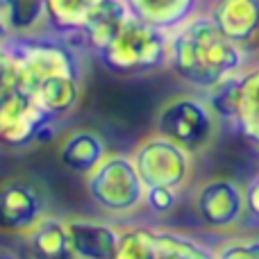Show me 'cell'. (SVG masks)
<instances>
[{
  "mask_svg": "<svg viewBox=\"0 0 259 259\" xmlns=\"http://www.w3.org/2000/svg\"><path fill=\"white\" fill-rule=\"evenodd\" d=\"M252 64V55L230 41L207 12L196 14L170 32L168 68L193 89L207 94Z\"/></svg>",
  "mask_w": 259,
  "mask_h": 259,
  "instance_id": "6da1fadb",
  "label": "cell"
},
{
  "mask_svg": "<svg viewBox=\"0 0 259 259\" xmlns=\"http://www.w3.org/2000/svg\"><path fill=\"white\" fill-rule=\"evenodd\" d=\"M168 39L170 32L130 16L112 46L103 50L98 59L116 75H148L168 68Z\"/></svg>",
  "mask_w": 259,
  "mask_h": 259,
  "instance_id": "7a4b0ae2",
  "label": "cell"
},
{
  "mask_svg": "<svg viewBox=\"0 0 259 259\" xmlns=\"http://www.w3.org/2000/svg\"><path fill=\"white\" fill-rule=\"evenodd\" d=\"M91 202L109 216H130L146 207V187L134 161L123 152H109L84 178Z\"/></svg>",
  "mask_w": 259,
  "mask_h": 259,
  "instance_id": "3957f363",
  "label": "cell"
},
{
  "mask_svg": "<svg viewBox=\"0 0 259 259\" xmlns=\"http://www.w3.org/2000/svg\"><path fill=\"white\" fill-rule=\"evenodd\" d=\"M155 132L178 143L191 155H198L214 143L219 132V116L211 112L205 96H173L157 112Z\"/></svg>",
  "mask_w": 259,
  "mask_h": 259,
  "instance_id": "277c9868",
  "label": "cell"
},
{
  "mask_svg": "<svg viewBox=\"0 0 259 259\" xmlns=\"http://www.w3.org/2000/svg\"><path fill=\"white\" fill-rule=\"evenodd\" d=\"M5 50L12 57L18 87L30 96L48 77L62 73H80L75 53L59 41L12 34L5 41Z\"/></svg>",
  "mask_w": 259,
  "mask_h": 259,
  "instance_id": "5b68a950",
  "label": "cell"
},
{
  "mask_svg": "<svg viewBox=\"0 0 259 259\" xmlns=\"http://www.w3.org/2000/svg\"><path fill=\"white\" fill-rule=\"evenodd\" d=\"M130 157L146 189L164 187L180 193L191 182L193 155L157 132L141 139Z\"/></svg>",
  "mask_w": 259,
  "mask_h": 259,
  "instance_id": "8992f818",
  "label": "cell"
},
{
  "mask_svg": "<svg viewBox=\"0 0 259 259\" xmlns=\"http://www.w3.org/2000/svg\"><path fill=\"white\" fill-rule=\"evenodd\" d=\"M193 209L207 228L230 230L246 216V191L228 178L207 180L193 193Z\"/></svg>",
  "mask_w": 259,
  "mask_h": 259,
  "instance_id": "52a82bcc",
  "label": "cell"
},
{
  "mask_svg": "<svg viewBox=\"0 0 259 259\" xmlns=\"http://www.w3.org/2000/svg\"><path fill=\"white\" fill-rule=\"evenodd\" d=\"M44 216V191L27 178H7L0 182V230L12 234H27Z\"/></svg>",
  "mask_w": 259,
  "mask_h": 259,
  "instance_id": "ba28073f",
  "label": "cell"
},
{
  "mask_svg": "<svg viewBox=\"0 0 259 259\" xmlns=\"http://www.w3.org/2000/svg\"><path fill=\"white\" fill-rule=\"evenodd\" d=\"M205 12L230 41L250 55L259 50V0H211Z\"/></svg>",
  "mask_w": 259,
  "mask_h": 259,
  "instance_id": "9c48e42d",
  "label": "cell"
},
{
  "mask_svg": "<svg viewBox=\"0 0 259 259\" xmlns=\"http://www.w3.org/2000/svg\"><path fill=\"white\" fill-rule=\"evenodd\" d=\"M66 232L71 250L77 259H116L121 228L100 219L71 216L66 219Z\"/></svg>",
  "mask_w": 259,
  "mask_h": 259,
  "instance_id": "30bf717a",
  "label": "cell"
},
{
  "mask_svg": "<svg viewBox=\"0 0 259 259\" xmlns=\"http://www.w3.org/2000/svg\"><path fill=\"white\" fill-rule=\"evenodd\" d=\"M228 123L248 143L259 148V64H250L234 77Z\"/></svg>",
  "mask_w": 259,
  "mask_h": 259,
  "instance_id": "8fae6325",
  "label": "cell"
},
{
  "mask_svg": "<svg viewBox=\"0 0 259 259\" xmlns=\"http://www.w3.org/2000/svg\"><path fill=\"white\" fill-rule=\"evenodd\" d=\"M109 155L107 141L100 132L91 127H75L68 130L57 146V157L64 168L77 175H89L105 157Z\"/></svg>",
  "mask_w": 259,
  "mask_h": 259,
  "instance_id": "7c38bea8",
  "label": "cell"
},
{
  "mask_svg": "<svg viewBox=\"0 0 259 259\" xmlns=\"http://www.w3.org/2000/svg\"><path fill=\"white\" fill-rule=\"evenodd\" d=\"M18 259H77L71 250L66 219L44 216L27 234H23Z\"/></svg>",
  "mask_w": 259,
  "mask_h": 259,
  "instance_id": "4fadbf2b",
  "label": "cell"
},
{
  "mask_svg": "<svg viewBox=\"0 0 259 259\" xmlns=\"http://www.w3.org/2000/svg\"><path fill=\"white\" fill-rule=\"evenodd\" d=\"M125 5L134 18L164 32L178 30L207 7L205 0H125Z\"/></svg>",
  "mask_w": 259,
  "mask_h": 259,
  "instance_id": "5bb4252c",
  "label": "cell"
},
{
  "mask_svg": "<svg viewBox=\"0 0 259 259\" xmlns=\"http://www.w3.org/2000/svg\"><path fill=\"white\" fill-rule=\"evenodd\" d=\"M130 16L132 14H130L125 0H98L84 30H82L80 39L98 57L103 50H107L112 46V41L118 36V32L123 30Z\"/></svg>",
  "mask_w": 259,
  "mask_h": 259,
  "instance_id": "9a60e30c",
  "label": "cell"
},
{
  "mask_svg": "<svg viewBox=\"0 0 259 259\" xmlns=\"http://www.w3.org/2000/svg\"><path fill=\"white\" fill-rule=\"evenodd\" d=\"M80 96H82L80 73L53 75L32 91V100L36 103V107L48 118H53V121L68 116L77 107Z\"/></svg>",
  "mask_w": 259,
  "mask_h": 259,
  "instance_id": "2e32d148",
  "label": "cell"
},
{
  "mask_svg": "<svg viewBox=\"0 0 259 259\" xmlns=\"http://www.w3.org/2000/svg\"><path fill=\"white\" fill-rule=\"evenodd\" d=\"M98 0H44V21L59 36H80Z\"/></svg>",
  "mask_w": 259,
  "mask_h": 259,
  "instance_id": "e0dca14e",
  "label": "cell"
},
{
  "mask_svg": "<svg viewBox=\"0 0 259 259\" xmlns=\"http://www.w3.org/2000/svg\"><path fill=\"white\" fill-rule=\"evenodd\" d=\"M0 14L12 34H30L44 21V0H0Z\"/></svg>",
  "mask_w": 259,
  "mask_h": 259,
  "instance_id": "ac0fdd59",
  "label": "cell"
},
{
  "mask_svg": "<svg viewBox=\"0 0 259 259\" xmlns=\"http://www.w3.org/2000/svg\"><path fill=\"white\" fill-rule=\"evenodd\" d=\"M116 259H159V239L152 228H130L121 232Z\"/></svg>",
  "mask_w": 259,
  "mask_h": 259,
  "instance_id": "d6986e66",
  "label": "cell"
},
{
  "mask_svg": "<svg viewBox=\"0 0 259 259\" xmlns=\"http://www.w3.org/2000/svg\"><path fill=\"white\" fill-rule=\"evenodd\" d=\"M157 239H159V259H214V252L184 234L157 230Z\"/></svg>",
  "mask_w": 259,
  "mask_h": 259,
  "instance_id": "ffe728a7",
  "label": "cell"
},
{
  "mask_svg": "<svg viewBox=\"0 0 259 259\" xmlns=\"http://www.w3.org/2000/svg\"><path fill=\"white\" fill-rule=\"evenodd\" d=\"M211 252L214 259H259V237L223 239Z\"/></svg>",
  "mask_w": 259,
  "mask_h": 259,
  "instance_id": "44dd1931",
  "label": "cell"
},
{
  "mask_svg": "<svg viewBox=\"0 0 259 259\" xmlns=\"http://www.w3.org/2000/svg\"><path fill=\"white\" fill-rule=\"evenodd\" d=\"M178 205V191L164 187L146 189V209H150L155 216H166Z\"/></svg>",
  "mask_w": 259,
  "mask_h": 259,
  "instance_id": "7402d4cb",
  "label": "cell"
},
{
  "mask_svg": "<svg viewBox=\"0 0 259 259\" xmlns=\"http://www.w3.org/2000/svg\"><path fill=\"white\" fill-rule=\"evenodd\" d=\"M246 191V214L259 219V170L252 175V180L243 187Z\"/></svg>",
  "mask_w": 259,
  "mask_h": 259,
  "instance_id": "603a6c76",
  "label": "cell"
},
{
  "mask_svg": "<svg viewBox=\"0 0 259 259\" xmlns=\"http://www.w3.org/2000/svg\"><path fill=\"white\" fill-rule=\"evenodd\" d=\"M12 36V30H9V25H7V21H5V16L0 14V48L5 46V41Z\"/></svg>",
  "mask_w": 259,
  "mask_h": 259,
  "instance_id": "cb8c5ba5",
  "label": "cell"
}]
</instances>
